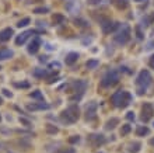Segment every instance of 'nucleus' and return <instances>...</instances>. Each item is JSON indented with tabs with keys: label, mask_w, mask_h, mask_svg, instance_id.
<instances>
[{
	"label": "nucleus",
	"mask_w": 154,
	"mask_h": 153,
	"mask_svg": "<svg viewBox=\"0 0 154 153\" xmlns=\"http://www.w3.org/2000/svg\"><path fill=\"white\" fill-rule=\"evenodd\" d=\"M41 38L39 37H35L34 39H32L31 42H30V47H28V52L31 53V55H34V53L38 52V49L41 48Z\"/></svg>",
	"instance_id": "9d476101"
},
{
	"label": "nucleus",
	"mask_w": 154,
	"mask_h": 153,
	"mask_svg": "<svg viewBox=\"0 0 154 153\" xmlns=\"http://www.w3.org/2000/svg\"><path fill=\"white\" fill-rule=\"evenodd\" d=\"M52 21L55 26H59V24H63L64 21H66V17L63 16V14H59V13H55L52 17Z\"/></svg>",
	"instance_id": "aec40b11"
},
{
	"label": "nucleus",
	"mask_w": 154,
	"mask_h": 153,
	"mask_svg": "<svg viewBox=\"0 0 154 153\" xmlns=\"http://www.w3.org/2000/svg\"><path fill=\"white\" fill-rule=\"evenodd\" d=\"M58 127H55V125H51V124H49V125H46V132H48V133H51V135H55V133H58Z\"/></svg>",
	"instance_id": "c85d7f7f"
},
{
	"label": "nucleus",
	"mask_w": 154,
	"mask_h": 153,
	"mask_svg": "<svg viewBox=\"0 0 154 153\" xmlns=\"http://www.w3.org/2000/svg\"><path fill=\"white\" fill-rule=\"evenodd\" d=\"M0 104H3V98L1 97H0Z\"/></svg>",
	"instance_id": "de8ad7c7"
},
{
	"label": "nucleus",
	"mask_w": 154,
	"mask_h": 153,
	"mask_svg": "<svg viewBox=\"0 0 154 153\" xmlns=\"http://www.w3.org/2000/svg\"><path fill=\"white\" fill-rule=\"evenodd\" d=\"M151 80H153V77H151V74H150V72L147 69H143V70L139 73L137 79H136V86H137V94L139 95H143L144 93H146L147 87L151 85Z\"/></svg>",
	"instance_id": "f257e3e1"
},
{
	"label": "nucleus",
	"mask_w": 154,
	"mask_h": 153,
	"mask_svg": "<svg viewBox=\"0 0 154 153\" xmlns=\"http://www.w3.org/2000/svg\"><path fill=\"white\" fill-rule=\"evenodd\" d=\"M49 104H46L45 101L42 103H32V104H28L27 106V110L30 111H39V110H48Z\"/></svg>",
	"instance_id": "f8f14e48"
},
{
	"label": "nucleus",
	"mask_w": 154,
	"mask_h": 153,
	"mask_svg": "<svg viewBox=\"0 0 154 153\" xmlns=\"http://www.w3.org/2000/svg\"><path fill=\"white\" fill-rule=\"evenodd\" d=\"M130 131H132V125H130V124H125V125H122V128H121V135H122V136H126Z\"/></svg>",
	"instance_id": "393cba45"
},
{
	"label": "nucleus",
	"mask_w": 154,
	"mask_h": 153,
	"mask_svg": "<svg viewBox=\"0 0 154 153\" xmlns=\"http://www.w3.org/2000/svg\"><path fill=\"white\" fill-rule=\"evenodd\" d=\"M154 115V107L151 103H144L143 106H142V115H140V119L146 124V122H149Z\"/></svg>",
	"instance_id": "39448f33"
},
{
	"label": "nucleus",
	"mask_w": 154,
	"mask_h": 153,
	"mask_svg": "<svg viewBox=\"0 0 154 153\" xmlns=\"http://www.w3.org/2000/svg\"><path fill=\"white\" fill-rule=\"evenodd\" d=\"M30 23H31L30 17H25V18H22V20H20V21H18L17 27H20V28H21V27H27L28 24H30Z\"/></svg>",
	"instance_id": "7c9ffc66"
},
{
	"label": "nucleus",
	"mask_w": 154,
	"mask_h": 153,
	"mask_svg": "<svg viewBox=\"0 0 154 153\" xmlns=\"http://www.w3.org/2000/svg\"><path fill=\"white\" fill-rule=\"evenodd\" d=\"M0 69H1V68H0Z\"/></svg>",
	"instance_id": "3c124183"
},
{
	"label": "nucleus",
	"mask_w": 154,
	"mask_h": 153,
	"mask_svg": "<svg viewBox=\"0 0 154 153\" xmlns=\"http://www.w3.org/2000/svg\"><path fill=\"white\" fill-rule=\"evenodd\" d=\"M150 133V129L146 125H142V127H139L137 128V131H136V135L137 136H147Z\"/></svg>",
	"instance_id": "5701e85b"
},
{
	"label": "nucleus",
	"mask_w": 154,
	"mask_h": 153,
	"mask_svg": "<svg viewBox=\"0 0 154 153\" xmlns=\"http://www.w3.org/2000/svg\"><path fill=\"white\" fill-rule=\"evenodd\" d=\"M149 66L151 69H154V55H151L150 56V59H149Z\"/></svg>",
	"instance_id": "a19ab883"
},
{
	"label": "nucleus",
	"mask_w": 154,
	"mask_h": 153,
	"mask_svg": "<svg viewBox=\"0 0 154 153\" xmlns=\"http://www.w3.org/2000/svg\"><path fill=\"white\" fill-rule=\"evenodd\" d=\"M80 142V136L79 135H73L69 138V143H79Z\"/></svg>",
	"instance_id": "f704fd0d"
},
{
	"label": "nucleus",
	"mask_w": 154,
	"mask_h": 153,
	"mask_svg": "<svg viewBox=\"0 0 154 153\" xmlns=\"http://www.w3.org/2000/svg\"><path fill=\"white\" fill-rule=\"evenodd\" d=\"M49 68H51V69H53V68L59 69V68H60V63H59V62H52V63H49Z\"/></svg>",
	"instance_id": "4c0bfd02"
},
{
	"label": "nucleus",
	"mask_w": 154,
	"mask_h": 153,
	"mask_svg": "<svg viewBox=\"0 0 154 153\" xmlns=\"http://www.w3.org/2000/svg\"><path fill=\"white\" fill-rule=\"evenodd\" d=\"M153 23H154V11L153 13H149L147 16H144L142 18V26L143 27H147L150 24H153Z\"/></svg>",
	"instance_id": "a211bd4d"
},
{
	"label": "nucleus",
	"mask_w": 154,
	"mask_h": 153,
	"mask_svg": "<svg viewBox=\"0 0 154 153\" xmlns=\"http://www.w3.org/2000/svg\"><path fill=\"white\" fill-rule=\"evenodd\" d=\"M122 94H123V90H119V91H116V93H115V94L111 97V103L115 107H119V104H121V100H122Z\"/></svg>",
	"instance_id": "f3484780"
},
{
	"label": "nucleus",
	"mask_w": 154,
	"mask_h": 153,
	"mask_svg": "<svg viewBox=\"0 0 154 153\" xmlns=\"http://www.w3.org/2000/svg\"><path fill=\"white\" fill-rule=\"evenodd\" d=\"M97 108H98V104H97L95 101H91V103L87 104V107H85V119L87 121H91V119L95 118Z\"/></svg>",
	"instance_id": "6e6552de"
},
{
	"label": "nucleus",
	"mask_w": 154,
	"mask_h": 153,
	"mask_svg": "<svg viewBox=\"0 0 154 153\" xmlns=\"http://www.w3.org/2000/svg\"><path fill=\"white\" fill-rule=\"evenodd\" d=\"M70 87H72L73 91L79 93V94H83L84 90L87 89V83H85L84 80H77V82H73V83L70 85Z\"/></svg>",
	"instance_id": "1a4fd4ad"
},
{
	"label": "nucleus",
	"mask_w": 154,
	"mask_h": 153,
	"mask_svg": "<svg viewBox=\"0 0 154 153\" xmlns=\"http://www.w3.org/2000/svg\"><path fill=\"white\" fill-rule=\"evenodd\" d=\"M58 80H60V77H59V76H58V77H52L51 80H48V83H56Z\"/></svg>",
	"instance_id": "37998d69"
},
{
	"label": "nucleus",
	"mask_w": 154,
	"mask_h": 153,
	"mask_svg": "<svg viewBox=\"0 0 154 153\" xmlns=\"http://www.w3.org/2000/svg\"><path fill=\"white\" fill-rule=\"evenodd\" d=\"M119 27H121V24L118 21H111V20H102L101 21V30L104 34H111Z\"/></svg>",
	"instance_id": "423d86ee"
},
{
	"label": "nucleus",
	"mask_w": 154,
	"mask_h": 153,
	"mask_svg": "<svg viewBox=\"0 0 154 153\" xmlns=\"http://www.w3.org/2000/svg\"><path fill=\"white\" fill-rule=\"evenodd\" d=\"M13 34H14V31H13L11 28H4V30H1V31H0V41H9V39L13 37Z\"/></svg>",
	"instance_id": "dca6fc26"
},
{
	"label": "nucleus",
	"mask_w": 154,
	"mask_h": 153,
	"mask_svg": "<svg viewBox=\"0 0 154 153\" xmlns=\"http://www.w3.org/2000/svg\"><path fill=\"white\" fill-rule=\"evenodd\" d=\"M134 31H136V35H137L139 39H143V38H144V34L142 32V30H140V26H136Z\"/></svg>",
	"instance_id": "72a5a7b5"
},
{
	"label": "nucleus",
	"mask_w": 154,
	"mask_h": 153,
	"mask_svg": "<svg viewBox=\"0 0 154 153\" xmlns=\"http://www.w3.org/2000/svg\"><path fill=\"white\" fill-rule=\"evenodd\" d=\"M102 0H87V3H88V4H100V3H101Z\"/></svg>",
	"instance_id": "ea45409f"
},
{
	"label": "nucleus",
	"mask_w": 154,
	"mask_h": 153,
	"mask_svg": "<svg viewBox=\"0 0 154 153\" xmlns=\"http://www.w3.org/2000/svg\"><path fill=\"white\" fill-rule=\"evenodd\" d=\"M0 119H1V117H0Z\"/></svg>",
	"instance_id": "8fccbe9b"
},
{
	"label": "nucleus",
	"mask_w": 154,
	"mask_h": 153,
	"mask_svg": "<svg viewBox=\"0 0 154 153\" xmlns=\"http://www.w3.org/2000/svg\"><path fill=\"white\" fill-rule=\"evenodd\" d=\"M111 3L115 7H116L118 10H125V9H128L129 7V0H111Z\"/></svg>",
	"instance_id": "4468645a"
},
{
	"label": "nucleus",
	"mask_w": 154,
	"mask_h": 153,
	"mask_svg": "<svg viewBox=\"0 0 154 153\" xmlns=\"http://www.w3.org/2000/svg\"><path fill=\"white\" fill-rule=\"evenodd\" d=\"M48 56H41V58H39V60H41V62H46V60H48Z\"/></svg>",
	"instance_id": "c03bdc74"
},
{
	"label": "nucleus",
	"mask_w": 154,
	"mask_h": 153,
	"mask_svg": "<svg viewBox=\"0 0 154 153\" xmlns=\"http://www.w3.org/2000/svg\"><path fill=\"white\" fill-rule=\"evenodd\" d=\"M153 127H154V122H153Z\"/></svg>",
	"instance_id": "09e8293b"
},
{
	"label": "nucleus",
	"mask_w": 154,
	"mask_h": 153,
	"mask_svg": "<svg viewBox=\"0 0 154 153\" xmlns=\"http://www.w3.org/2000/svg\"><path fill=\"white\" fill-rule=\"evenodd\" d=\"M140 149H142V143L140 142H132L130 145H129L128 150L130 153H139L140 152Z\"/></svg>",
	"instance_id": "4be33fe9"
},
{
	"label": "nucleus",
	"mask_w": 154,
	"mask_h": 153,
	"mask_svg": "<svg viewBox=\"0 0 154 153\" xmlns=\"http://www.w3.org/2000/svg\"><path fill=\"white\" fill-rule=\"evenodd\" d=\"M14 53H13V51H10V49H6V48H3V49H0V60H6V59H10L11 56H13Z\"/></svg>",
	"instance_id": "412c9836"
},
{
	"label": "nucleus",
	"mask_w": 154,
	"mask_h": 153,
	"mask_svg": "<svg viewBox=\"0 0 154 153\" xmlns=\"http://www.w3.org/2000/svg\"><path fill=\"white\" fill-rule=\"evenodd\" d=\"M126 118H128L129 121H133V119H134V112H133V111H129L128 114H126Z\"/></svg>",
	"instance_id": "c9c22d12"
},
{
	"label": "nucleus",
	"mask_w": 154,
	"mask_h": 153,
	"mask_svg": "<svg viewBox=\"0 0 154 153\" xmlns=\"http://www.w3.org/2000/svg\"><path fill=\"white\" fill-rule=\"evenodd\" d=\"M35 32H37V31H32V30H31V31L21 32V34H20V35L16 38V45H22V44H24L27 39H28V37H30L31 34H35Z\"/></svg>",
	"instance_id": "ddd939ff"
},
{
	"label": "nucleus",
	"mask_w": 154,
	"mask_h": 153,
	"mask_svg": "<svg viewBox=\"0 0 154 153\" xmlns=\"http://www.w3.org/2000/svg\"><path fill=\"white\" fill-rule=\"evenodd\" d=\"M34 76H37V77H46V76H49V72L46 69H35L34 70Z\"/></svg>",
	"instance_id": "b1692460"
},
{
	"label": "nucleus",
	"mask_w": 154,
	"mask_h": 153,
	"mask_svg": "<svg viewBox=\"0 0 154 153\" xmlns=\"http://www.w3.org/2000/svg\"><path fill=\"white\" fill-rule=\"evenodd\" d=\"M55 153H76V150L73 148H59Z\"/></svg>",
	"instance_id": "c756f323"
},
{
	"label": "nucleus",
	"mask_w": 154,
	"mask_h": 153,
	"mask_svg": "<svg viewBox=\"0 0 154 153\" xmlns=\"http://www.w3.org/2000/svg\"><path fill=\"white\" fill-rule=\"evenodd\" d=\"M74 23H76V26H79L80 28H87L88 27V23L85 21V20H83V18H76Z\"/></svg>",
	"instance_id": "cd10ccee"
},
{
	"label": "nucleus",
	"mask_w": 154,
	"mask_h": 153,
	"mask_svg": "<svg viewBox=\"0 0 154 153\" xmlns=\"http://www.w3.org/2000/svg\"><path fill=\"white\" fill-rule=\"evenodd\" d=\"M149 143H150V146H153V148H154V138H151V139H150Z\"/></svg>",
	"instance_id": "a18cd8bd"
},
{
	"label": "nucleus",
	"mask_w": 154,
	"mask_h": 153,
	"mask_svg": "<svg viewBox=\"0 0 154 153\" xmlns=\"http://www.w3.org/2000/svg\"><path fill=\"white\" fill-rule=\"evenodd\" d=\"M133 97L132 94L129 93V91H125L123 90V94H122V100H121V104H119V108H126L128 106H130V103H132Z\"/></svg>",
	"instance_id": "9b49d317"
},
{
	"label": "nucleus",
	"mask_w": 154,
	"mask_h": 153,
	"mask_svg": "<svg viewBox=\"0 0 154 153\" xmlns=\"http://www.w3.org/2000/svg\"><path fill=\"white\" fill-rule=\"evenodd\" d=\"M77 59H79V53L69 52L66 55V58H64V62H66V65H74L76 62H77Z\"/></svg>",
	"instance_id": "2eb2a0df"
},
{
	"label": "nucleus",
	"mask_w": 154,
	"mask_h": 153,
	"mask_svg": "<svg viewBox=\"0 0 154 153\" xmlns=\"http://www.w3.org/2000/svg\"><path fill=\"white\" fill-rule=\"evenodd\" d=\"M1 91H3V94H4L6 97H13V93H11V91H9L7 89H3Z\"/></svg>",
	"instance_id": "58836bf2"
},
{
	"label": "nucleus",
	"mask_w": 154,
	"mask_h": 153,
	"mask_svg": "<svg viewBox=\"0 0 154 153\" xmlns=\"http://www.w3.org/2000/svg\"><path fill=\"white\" fill-rule=\"evenodd\" d=\"M32 97V98H37V100H39L41 103L43 101V95H42V93L39 91V90H35V91H32L31 94H30Z\"/></svg>",
	"instance_id": "bb28decb"
},
{
	"label": "nucleus",
	"mask_w": 154,
	"mask_h": 153,
	"mask_svg": "<svg viewBox=\"0 0 154 153\" xmlns=\"http://www.w3.org/2000/svg\"><path fill=\"white\" fill-rule=\"evenodd\" d=\"M130 38H132V30H130V27L128 24H123L121 27V30L116 32V35L114 37V41H115V44L122 47V45H126L130 41Z\"/></svg>",
	"instance_id": "7ed1b4c3"
},
{
	"label": "nucleus",
	"mask_w": 154,
	"mask_h": 153,
	"mask_svg": "<svg viewBox=\"0 0 154 153\" xmlns=\"http://www.w3.org/2000/svg\"><path fill=\"white\" fill-rule=\"evenodd\" d=\"M134 1H137V3H142V1H146V0H134Z\"/></svg>",
	"instance_id": "49530a36"
},
{
	"label": "nucleus",
	"mask_w": 154,
	"mask_h": 153,
	"mask_svg": "<svg viewBox=\"0 0 154 153\" xmlns=\"http://www.w3.org/2000/svg\"><path fill=\"white\" fill-rule=\"evenodd\" d=\"M20 122H21V124H24L25 127H31V122L28 121V119H25V118H20Z\"/></svg>",
	"instance_id": "e433bc0d"
},
{
	"label": "nucleus",
	"mask_w": 154,
	"mask_h": 153,
	"mask_svg": "<svg viewBox=\"0 0 154 153\" xmlns=\"http://www.w3.org/2000/svg\"><path fill=\"white\" fill-rule=\"evenodd\" d=\"M119 124V118H111V119H108L105 124V129H108V131H111V129H115L116 128V125Z\"/></svg>",
	"instance_id": "6ab92c4d"
},
{
	"label": "nucleus",
	"mask_w": 154,
	"mask_h": 153,
	"mask_svg": "<svg viewBox=\"0 0 154 153\" xmlns=\"http://www.w3.org/2000/svg\"><path fill=\"white\" fill-rule=\"evenodd\" d=\"M79 118H80V110L76 104L67 107V108L60 114V121L66 122V124H74Z\"/></svg>",
	"instance_id": "f03ea898"
},
{
	"label": "nucleus",
	"mask_w": 154,
	"mask_h": 153,
	"mask_svg": "<svg viewBox=\"0 0 154 153\" xmlns=\"http://www.w3.org/2000/svg\"><path fill=\"white\" fill-rule=\"evenodd\" d=\"M119 82V73L118 70H109L104 74V77L101 79V87H112Z\"/></svg>",
	"instance_id": "20e7f679"
},
{
	"label": "nucleus",
	"mask_w": 154,
	"mask_h": 153,
	"mask_svg": "<svg viewBox=\"0 0 154 153\" xmlns=\"http://www.w3.org/2000/svg\"><path fill=\"white\" fill-rule=\"evenodd\" d=\"M49 9L48 7H37L35 10H34V13H37V14H45V13H48Z\"/></svg>",
	"instance_id": "2f4dec72"
},
{
	"label": "nucleus",
	"mask_w": 154,
	"mask_h": 153,
	"mask_svg": "<svg viewBox=\"0 0 154 153\" xmlns=\"http://www.w3.org/2000/svg\"><path fill=\"white\" fill-rule=\"evenodd\" d=\"M150 49H154V41L147 44V47H146V51H150Z\"/></svg>",
	"instance_id": "79ce46f5"
},
{
	"label": "nucleus",
	"mask_w": 154,
	"mask_h": 153,
	"mask_svg": "<svg viewBox=\"0 0 154 153\" xmlns=\"http://www.w3.org/2000/svg\"><path fill=\"white\" fill-rule=\"evenodd\" d=\"M14 86L18 87V89H28L30 87V83L28 82H22V83H14Z\"/></svg>",
	"instance_id": "473e14b6"
},
{
	"label": "nucleus",
	"mask_w": 154,
	"mask_h": 153,
	"mask_svg": "<svg viewBox=\"0 0 154 153\" xmlns=\"http://www.w3.org/2000/svg\"><path fill=\"white\" fill-rule=\"evenodd\" d=\"M87 141H88V143L93 145L94 148H98V146H101V145H104V143L106 142L105 136H104L102 133H91V135H88Z\"/></svg>",
	"instance_id": "0eeeda50"
},
{
	"label": "nucleus",
	"mask_w": 154,
	"mask_h": 153,
	"mask_svg": "<svg viewBox=\"0 0 154 153\" xmlns=\"http://www.w3.org/2000/svg\"><path fill=\"white\" fill-rule=\"evenodd\" d=\"M98 65H100V62L97 59H90V60H87L85 66H87V69H95Z\"/></svg>",
	"instance_id": "a878e982"
}]
</instances>
